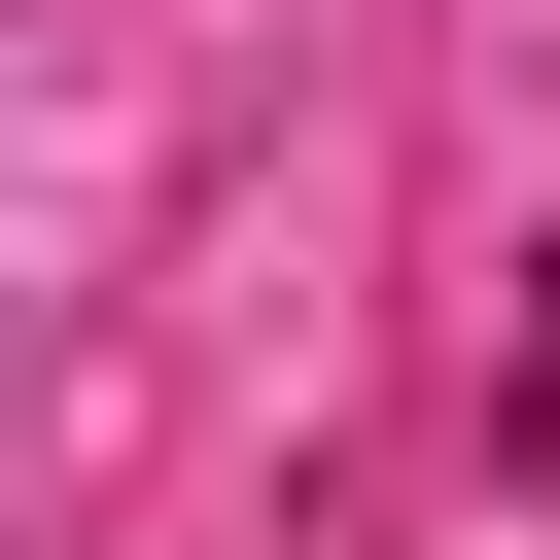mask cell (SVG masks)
Returning a JSON list of instances; mask_svg holds the SVG:
<instances>
[{
    "label": "cell",
    "instance_id": "cell-1",
    "mask_svg": "<svg viewBox=\"0 0 560 560\" xmlns=\"http://www.w3.org/2000/svg\"><path fill=\"white\" fill-rule=\"evenodd\" d=\"M525 490H560V280H525Z\"/></svg>",
    "mask_w": 560,
    "mask_h": 560
}]
</instances>
